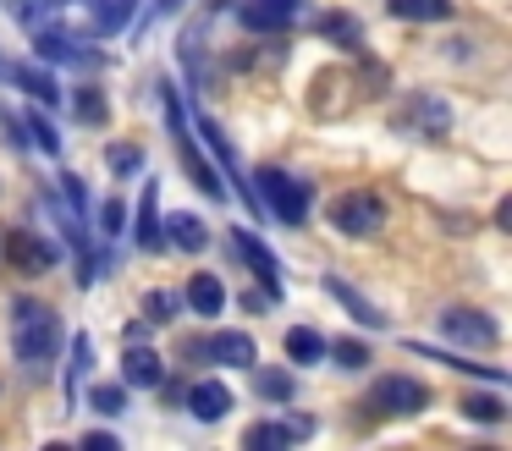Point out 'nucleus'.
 Listing matches in <instances>:
<instances>
[{"label":"nucleus","instance_id":"nucleus-2","mask_svg":"<svg viewBox=\"0 0 512 451\" xmlns=\"http://www.w3.org/2000/svg\"><path fill=\"white\" fill-rule=\"evenodd\" d=\"M254 198L270 220H281V226H292V231L309 220V204H314L309 182H303V176H287L281 165H259L254 171Z\"/></svg>","mask_w":512,"mask_h":451},{"label":"nucleus","instance_id":"nucleus-25","mask_svg":"<svg viewBox=\"0 0 512 451\" xmlns=\"http://www.w3.org/2000/svg\"><path fill=\"white\" fill-rule=\"evenodd\" d=\"M254 391L265 396V402H292V396H298V380H292V369H254Z\"/></svg>","mask_w":512,"mask_h":451},{"label":"nucleus","instance_id":"nucleus-12","mask_svg":"<svg viewBox=\"0 0 512 451\" xmlns=\"http://www.w3.org/2000/svg\"><path fill=\"white\" fill-rule=\"evenodd\" d=\"M314 424L309 418H265V424H254L243 435L248 451H270V446H292V440H309Z\"/></svg>","mask_w":512,"mask_h":451},{"label":"nucleus","instance_id":"nucleus-37","mask_svg":"<svg viewBox=\"0 0 512 451\" xmlns=\"http://www.w3.org/2000/svg\"><path fill=\"white\" fill-rule=\"evenodd\" d=\"M496 226H501V231L512 226V198H501V204H496Z\"/></svg>","mask_w":512,"mask_h":451},{"label":"nucleus","instance_id":"nucleus-35","mask_svg":"<svg viewBox=\"0 0 512 451\" xmlns=\"http://www.w3.org/2000/svg\"><path fill=\"white\" fill-rule=\"evenodd\" d=\"M100 226H105V237H122V231H127V209H122V198H111V204L100 209Z\"/></svg>","mask_w":512,"mask_h":451},{"label":"nucleus","instance_id":"nucleus-26","mask_svg":"<svg viewBox=\"0 0 512 451\" xmlns=\"http://www.w3.org/2000/svg\"><path fill=\"white\" fill-rule=\"evenodd\" d=\"M138 248L144 253H155V248H166V237H160V215H155V187H144V204H138Z\"/></svg>","mask_w":512,"mask_h":451},{"label":"nucleus","instance_id":"nucleus-4","mask_svg":"<svg viewBox=\"0 0 512 451\" xmlns=\"http://www.w3.org/2000/svg\"><path fill=\"white\" fill-rule=\"evenodd\" d=\"M160 99H166V121H171V138H177L182 171H188V176H193V182H199L210 198H226V187H221V176H215V165H210V160H199V149H193L188 127H182V99H177V88H171V83H160Z\"/></svg>","mask_w":512,"mask_h":451},{"label":"nucleus","instance_id":"nucleus-3","mask_svg":"<svg viewBox=\"0 0 512 451\" xmlns=\"http://www.w3.org/2000/svg\"><path fill=\"white\" fill-rule=\"evenodd\" d=\"M331 226L342 231V237H375V231L386 226V198H380L375 187H347L331 204Z\"/></svg>","mask_w":512,"mask_h":451},{"label":"nucleus","instance_id":"nucleus-17","mask_svg":"<svg viewBox=\"0 0 512 451\" xmlns=\"http://www.w3.org/2000/svg\"><path fill=\"white\" fill-rule=\"evenodd\" d=\"M6 77H12V83L23 88V94H34V99H39V110H56L61 99H67V94L56 88V77L45 72V66H6Z\"/></svg>","mask_w":512,"mask_h":451},{"label":"nucleus","instance_id":"nucleus-27","mask_svg":"<svg viewBox=\"0 0 512 451\" xmlns=\"http://www.w3.org/2000/svg\"><path fill=\"white\" fill-rule=\"evenodd\" d=\"M325 358H336V369L358 374L369 363V347H364V341H353V336H336V341H325Z\"/></svg>","mask_w":512,"mask_h":451},{"label":"nucleus","instance_id":"nucleus-20","mask_svg":"<svg viewBox=\"0 0 512 451\" xmlns=\"http://www.w3.org/2000/svg\"><path fill=\"white\" fill-rule=\"evenodd\" d=\"M320 39L342 44V50H364V22L353 11H325L320 17Z\"/></svg>","mask_w":512,"mask_h":451},{"label":"nucleus","instance_id":"nucleus-28","mask_svg":"<svg viewBox=\"0 0 512 451\" xmlns=\"http://www.w3.org/2000/svg\"><path fill=\"white\" fill-rule=\"evenodd\" d=\"M105 165H111V176H133V171H144V149L138 143H111Z\"/></svg>","mask_w":512,"mask_h":451},{"label":"nucleus","instance_id":"nucleus-10","mask_svg":"<svg viewBox=\"0 0 512 451\" xmlns=\"http://www.w3.org/2000/svg\"><path fill=\"white\" fill-rule=\"evenodd\" d=\"M232 248H237V259H243L248 270H254V281L265 286L270 297H281V259L265 248V242H259V231H248V226H232Z\"/></svg>","mask_w":512,"mask_h":451},{"label":"nucleus","instance_id":"nucleus-9","mask_svg":"<svg viewBox=\"0 0 512 451\" xmlns=\"http://www.w3.org/2000/svg\"><path fill=\"white\" fill-rule=\"evenodd\" d=\"M0 253L17 264L23 275H45V270H56V242H45L39 231H0Z\"/></svg>","mask_w":512,"mask_h":451},{"label":"nucleus","instance_id":"nucleus-39","mask_svg":"<svg viewBox=\"0 0 512 451\" xmlns=\"http://www.w3.org/2000/svg\"><path fill=\"white\" fill-rule=\"evenodd\" d=\"M50 6H61V0H50Z\"/></svg>","mask_w":512,"mask_h":451},{"label":"nucleus","instance_id":"nucleus-21","mask_svg":"<svg viewBox=\"0 0 512 451\" xmlns=\"http://www.w3.org/2000/svg\"><path fill=\"white\" fill-rule=\"evenodd\" d=\"M386 11L402 22H452V0H386Z\"/></svg>","mask_w":512,"mask_h":451},{"label":"nucleus","instance_id":"nucleus-36","mask_svg":"<svg viewBox=\"0 0 512 451\" xmlns=\"http://www.w3.org/2000/svg\"><path fill=\"white\" fill-rule=\"evenodd\" d=\"M83 446H89V451H122V446H116V435H105V429H94V435H83Z\"/></svg>","mask_w":512,"mask_h":451},{"label":"nucleus","instance_id":"nucleus-19","mask_svg":"<svg viewBox=\"0 0 512 451\" xmlns=\"http://www.w3.org/2000/svg\"><path fill=\"white\" fill-rule=\"evenodd\" d=\"M182 297H188V308H193L199 319H215V314L226 308V286L215 281V275H193L188 292H182Z\"/></svg>","mask_w":512,"mask_h":451},{"label":"nucleus","instance_id":"nucleus-22","mask_svg":"<svg viewBox=\"0 0 512 451\" xmlns=\"http://www.w3.org/2000/svg\"><path fill=\"white\" fill-rule=\"evenodd\" d=\"M61 105L72 110V121H83V127H105V94L100 88H72V99H61Z\"/></svg>","mask_w":512,"mask_h":451},{"label":"nucleus","instance_id":"nucleus-18","mask_svg":"<svg viewBox=\"0 0 512 451\" xmlns=\"http://www.w3.org/2000/svg\"><path fill=\"white\" fill-rule=\"evenodd\" d=\"M160 237H166L171 248H182V253H204L210 231H204V220H199V215H188V209H182V215H171V220H166V231H160Z\"/></svg>","mask_w":512,"mask_h":451},{"label":"nucleus","instance_id":"nucleus-1","mask_svg":"<svg viewBox=\"0 0 512 451\" xmlns=\"http://www.w3.org/2000/svg\"><path fill=\"white\" fill-rule=\"evenodd\" d=\"M12 352L23 369H45L50 358L61 352V319L50 303L39 297H12Z\"/></svg>","mask_w":512,"mask_h":451},{"label":"nucleus","instance_id":"nucleus-30","mask_svg":"<svg viewBox=\"0 0 512 451\" xmlns=\"http://www.w3.org/2000/svg\"><path fill=\"white\" fill-rule=\"evenodd\" d=\"M89 363H94V341L78 336V341H72V369H67V402L78 396V385H83V374H89Z\"/></svg>","mask_w":512,"mask_h":451},{"label":"nucleus","instance_id":"nucleus-24","mask_svg":"<svg viewBox=\"0 0 512 451\" xmlns=\"http://www.w3.org/2000/svg\"><path fill=\"white\" fill-rule=\"evenodd\" d=\"M287 358L292 363H320L325 358V336H320V330H309V325H292L287 330Z\"/></svg>","mask_w":512,"mask_h":451},{"label":"nucleus","instance_id":"nucleus-6","mask_svg":"<svg viewBox=\"0 0 512 451\" xmlns=\"http://www.w3.org/2000/svg\"><path fill=\"white\" fill-rule=\"evenodd\" d=\"M397 132H408V138H446L452 132V110L435 94H408L397 110Z\"/></svg>","mask_w":512,"mask_h":451},{"label":"nucleus","instance_id":"nucleus-32","mask_svg":"<svg viewBox=\"0 0 512 451\" xmlns=\"http://www.w3.org/2000/svg\"><path fill=\"white\" fill-rule=\"evenodd\" d=\"M463 413L479 418V424H501V418H507V402H501V396H468Z\"/></svg>","mask_w":512,"mask_h":451},{"label":"nucleus","instance_id":"nucleus-16","mask_svg":"<svg viewBox=\"0 0 512 451\" xmlns=\"http://www.w3.org/2000/svg\"><path fill=\"white\" fill-rule=\"evenodd\" d=\"M122 380L138 385V391H160V385H166V363H160V352L133 347V352L122 358Z\"/></svg>","mask_w":512,"mask_h":451},{"label":"nucleus","instance_id":"nucleus-8","mask_svg":"<svg viewBox=\"0 0 512 451\" xmlns=\"http://www.w3.org/2000/svg\"><path fill=\"white\" fill-rule=\"evenodd\" d=\"M441 336L457 341V347H479V352H485V347H496V341H501V325L485 314V308H446V314H441Z\"/></svg>","mask_w":512,"mask_h":451},{"label":"nucleus","instance_id":"nucleus-34","mask_svg":"<svg viewBox=\"0 0 512 451\" xmlns=\"http://www.w3.org/2000/svg\"><path fill=\"white\" fill-rule=\"evenodd\" d=\"M61 193H67V204H72V215H78V220L89 215V193H83V182H78V176H72V171L61 176Z\"/></svg>","mask_w":512,"mask_h":451},{"label":"nucleus","instance_id":"nucleus-15","mask_svg":"<svg viewBox=\"0 0 512 451\" xmlns=\"http://www.w3.org/2000/svg\"><path fill=\"white\" fill-rule=\"evenodd\" d=\"M188 413L199 418V424H221V418L232 413V391H226L221 380H199L188 391Z\"/></svg>","mask_w":512,"mask_h":451},{"label":"nucleus","instance_id":"nucleus-7","mask_svg":"<svg viewBox=\"0 0 512 451\" xmlns=\"http://www.w3.org/2000/svg\"><path fill=\"white\" fill-rule=\"evenodd\" d=\"M188 352L221 363V369H254V363H259V341L248 336V330H210V336L193 341Z\"/></svg>","mask_w":512,"mask_h":451},{"label":"nucleus","instance_id":"nucleus-5","mask_svg":"<svg viewBox=\"0 0 512 451\" xmlns=\"http://www.w3.org/2000/svg\"><path fill=\"white\" fill-rule=\"evenodd\" d=\"M369 407L375 413H391V418H413L430 407V385L413 380V374H380L375 385H369Z\"/></svg>","mask_w":512,"mask_h":451},{"label":"nucleus","instance_id":"nucleus-11","mask_svg":"<svg viewBox=\"0 0 512 451\" xmlns=\"http://www.w3.org/2000/svg\"><path fill=\"white\" fill-rule=\"evenodd\" d=\"M298 0H243V11H237V22H243L248 33H292L298 28Z\"/></svg>","mask_w":512,"mask_h":451},{"label":"nucleus","instance_id":"nucleus-23","mask_svg":"<svg viewBox=\"0 0 512 451\" xmlns=\"http://www.w3.org/2000/svg\"><path fill=\"white\" fill-rule=\"evenodd\" d=\"M83 6H89V17H94V28H100V33H122L127 22H133L138 0H83Z\"/></svg>","mask_w":512,"mask_h":451},{"label":"nucleus","instance_id":"nucleus-38","mask_svg":"<svg viewBox=\"0 0 512 451\" xmlns=\"http://www.w3.org/2000/svg\"><path fill=\"white\" fill-rule=\"evenodd\" d=\"M182 6V0H155V11H160V17H166V11H177Z\"/></svg>","mask_w":512,"mask_h":451},{"label":"nucleus","instance_id":"nucleus-29","mask_svg":"<svg viewBox=\"0 0 512 451\" xmlns=\"http://www.w3.org/2000/svg\"><path fill=\"white\" fill-rule=\"evenodd\" d=\"M28 138H34V149H45V154H61V132L50 127V116L45 110H28Z\"/></svg>","mask_w":512,"mask_h":451},{"label":"nucleus","instance_id":"nucleus-31","mask_svg":"<svg viewBox=\"0 0 512 451\" xmlns=\"http://www.w3.org/2000/svg\"><path fill=\"white\" fill-rule=\"evenodd\" d=\"M89 407H94L100 418H116V413L127 407V385H94V391H89Z\"/></svg>","mask_w":512,"mask_h":451},{"label":"nucleus","instance_id":"nucleus-14","mask_svg":"<svg viewBox=\"0 0 512 451\" xmlns=\"http://www.w3.org/2000/svg\"><path fill=\"white\" fill-rule=\"evenodd\" d=\"M325 292H331L336 303H342V308H347V314H353V319H358V325H364V330H386V314H380V308L369 303V297L358 292L353 281H342V275H325Z\"/></svg>","mask_w":512,"mask_h":451},{"label":"nucleus","instance_id":"nucleus-13","mask_svg":"<svg viewBox=\"0 0 512 451\" xmlns=\"http://www.w3.org/2000/svg\"><path fill=\"white\" fill-rule=\"evenodd\" d=\"M34 44H39V55H45V61H61V66H100V50H89V44L67 39V33H56V28H39Z\"/></svg>","mask_w":512,"mask_h":451},{"label":"nucleus","instance_id":"nucleus-33","mask_svg":"<svg viewBox=\"0 0 512 451\" xmlns=\"http://www.w3.org/2000/svg\"><path fill=\"white\" fill-rule=\"evenodd\" d=\"M177 303H182L177 292H149V297H144V314H149V325H166V319L177 314Z\"/></svg>","mask_w":512,"mask_h":451}]
</instances>
